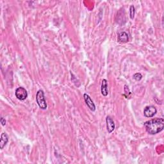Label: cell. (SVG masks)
Segmentation results:
<instances>
[{"label":"cell","instance_id":"2","mask_svg":"<svg viewBox=\"0 0 164 164\" xmlns=\"http://www.w3.org/2000/svg\"><path fill=\"white\" fill-rule=\"evenodd\" d=\"M36 101L39 107L42 110H46L48 107L47 103L45 100L44 93L42 90H39L37 91L36 94Z\"/></svg>","mask_w":164,"mask_h":164},{"label":"cell","instance_id":"13","mask_svg":"<svg viewBox=\"0 0 164 164\" xmlns=\"http://www.w3.org/2000/svg\"><path fill=\"white\" fill-rule=\"evenodd\" d=\"M1 123L3 126H5L6 125V120L3 118V117H1Z\"/></svg>","mask_w":164,"mask_h":164},{"label":"cell","instance_id":"6","mask_svg":"<svg viewBox=\"0 0 164 164\" xmlns=\"http://www.w3.org/2000/svg\"><path fill=\"white\" fill-rule=\"evenodd\" d=\"M83 98H84V100L85 103L87 105L88 107L90 108V110L92 112H94L95 110V104L94 103L93 101L92 100V99L91 98V97L89 96V95L87 94H85L83 95Z\"/></svg>","mask_w":164,"mask_h":164},{"label":"cell","instance_id":"10","mask_svg":"<svg viewBox=\"0 0 164 164\" xmlns=\"http://www.w3.org/2000/svg\"><path fill=\"white\" fill-rule=\"evenodd\" d=\"M135 16V7L134 5H131L130 8H129V17L131 19L134 18Z\"/></svg>","mask_w":164,"mask_h":164},{"label":"cell","instance_id":"7","mask_svg":"<svg viewBox=\"0 0 164 164\" xmlns=\"http://www.w3.org/2000/svg\"><path fill=\"white\" fill-rule=\"evenodd\" d=\"M118 41L120 43H126L129 41L128 34L125 32H122L119 33Z\"/></svg>","mask_w":164,"mask_h":164},{"label":"cell","instance_id":"3","mask_svg":"<svg viewBox=\"0 0 164 164\" xmlns=\"http://www.w3.org/2000/svg\"><path fill=\"white\" fill-rule=\"evenodd\" d=\"M15 96L21 101L25 100L28 97V92L26 91V90L24 89V87H18L16 90H15Z\"/></svg>","mask_w":164,"mask_h":164},{"label":"cell","instance_id":"8","mask_svg":"<svg viewBox=\"0 0 164 164\" xmlns=\"http://www.w3.org/2000/svg\"><path fill=\"white\" fill-rule=\"evenodd\" d=\"M101 91V94H103L104 96H107V95H108V82H107V80L103 79V80H102Z\"/></svg>","mask_w":164,"mask_h":164},{"label":"cell","instance_id":"4","mask_svg":"<svg viewBox=\"0 0 164 164\" xmlns=\"http://www.w3.org/2000/svg\"><path fill=\"white\" fill-rule=\"evenodd\" d=\"M157 112V110L154 106H147L144 108V115L146 117H152Z\"/></svg>","mask_w":164,"mask_h":164},{"label":"cell","instance_id":"5","mask_svg":"<svg viewBox=\"0 0 164 164\" xmlns=\"http://www.w3.org/2000/svg\"><path fill=\"white\" fill-rule=\"evenodd\" d=\"M106 122H107V129L108 132L109 134L113 132L116 128L115 123H114L113 119L111 118L110 116H107L106 119Z\"/></svg>","mask_w":164,"mask_h":164},{"label":"cell","instance_id":"1","mask_svg":"<svg viewBox=\"0 0 164 164\" xmlns=\"http://www.w3.org/2000/svg\"><path fill=\"white\" fill-rule=\"evenodd\" d=\"M145 130L150 135H156L162 131L164 128V119L156 118L151 119L144 123Z\"/></svg>","mask_w":164,"mask_h":164},{"label":"cell","instance_id":"9","mask_svg":"<svg viewBox=\"0 0 164 164\" xmlns=\"http://www.w3.org/2000/svg\"><path fill=\"white\" fill-rule=\"evenodd\" d=\"M8 142V135L5 134V133H3L1 135V140H0V148L1 149H3L4 148L7 144Z\"/></svg>","mask_w":164,"mask_h":164},{"label":"cell","instance_id":"12","mask_svg":"<svg viewBox=\"0 0 164 164\" xmlns=\"http://www.w3.org/2000/svg\"><path fill=\"white\" fill-rule=\"evenodd\" d=\"M125 94H124V95L126 96V98H128L129 94H130V92H129V88L128 87V86H127L126 85H125Z\"/></svg>","mask_w":164,"mask_h":164},{"label":"cell","instance_id":"11","mask_svg":"<svg viewBox=\"0 0 164 164\" xmlns=\"http://www.w3.org/2000/svg\"><path fill=\"white\" fill-rule=\"evenodd\" d=\"M134 78L135 80H137V81H140V80L142 78V75L140 73H135L134 75Z\"/></svg>","mask_w":164,"mask_h":164}]
</instances>
